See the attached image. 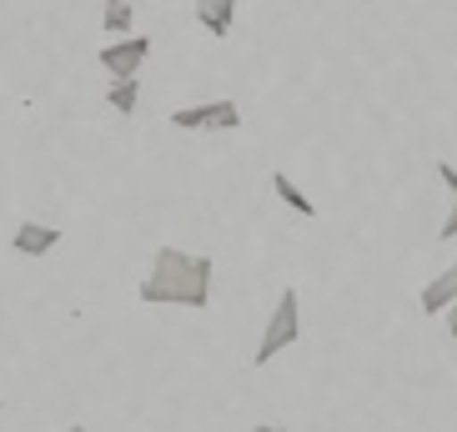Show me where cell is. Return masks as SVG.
I'll return each instance as SVG.
<instances>
[{
	"mask_svg": "<svg viewBox=\"0 0 457 432\" xmlns=\"http://www.w3.org/2000/svg\"><path fill=\"white\" fill-rule=\"evenodd\" d=\"M136 101H141V76H121V81H111L106 106L116 111V116H136Z\"/></svg>",
	"mask_w": 457,
	"mask_h": 432,
	"instance_id": "obj_9",
	"label": "cell"
},
{
	"mask_svg": "<svg viewBox=\"0 0 457 432\" xmlns=\"http://www.w3.org/2000/svg\"><path fill=\"white\" fill-rule=\"evenodd\" d=\"M55 246H61V227H46V221H21L11 231L15 257H51Z\"/></svg>",
	"mask_w": 457,
	"mask_h": 432,
	"instance_id": "obj_5",
	"label": "cell"
},
{
	"mask_svg": "<svg viewBox=\"0 0 457 432\" xmlns=\"http://www.w3.org/2000/svg\"><path fill=\"white\" fill-rule=\"evenodd\" d=\"M296 337H302V302H296V287H282V297H277V307H271L267 317V332H262V342H256V367H267L271 357H282L287 347H296Z\"/></svg>",
	"mask_w": 457,
	"mask_h": 432,
	"instance_id": "obj_2",
	"label": "cell"
},
{
	"mask_svg": "<svg viewBox=\"0 0 457 432\" xmlns=\"http://www.w3.org/2000/svg\"><path fill=\"white\" fill-rule=\"evenodd\" d=\"M55 432H91V428H81V422H71V428H55Z\"/></svg>",
	"mask_w": 457,
	"mask_h": 432,
	"instance_id": "obj_14",
	"label": "cell"
},
{
	"mask_svg": "<svg viewBox=\"0 0 457 432\" xmlns=\"http://www.w3.org/2000/svg\"><path fill=\"white\" fill-rule=\"evenodd\" d=\"M101 30H106V36H131V30H136V5H126V0H106V11H101Z\"/></svg>",
	"mask_w": 457,
	"mask_h": 432,
	"instance_id": "obj_10",
	"label": "cell"
},
{
	"mask_svg": "<svg viewBox=\"0 0 457 432\" xmlns=\"http://www.w3.org/2000/svg\"><path fill=\"white\" fill-rule=\"evenodd\" d=\"M437 176H443L447 191H457V166H453V162H437Z\"/></svg>",
	"mask_w": 457,
	"mask_h": 432,
	"instance_id": "obj_12",
	"label": "cell"
},
{
	"mask_svg": "<svg viewBox=\"0 0 457 432\" xmlns=\"http://www.w3.org/2000/svg\"><path fill=\"white\" fill-rule=\"evenodd\" d=\"M271 191H277V196H282V206H292L296 216H307V221L317 216V202H312V196H307L302 187H296V181H292L287 171H271Z\"/></svg>",
	"mask_w": 457,
	"mask_h": 432,
	"instance_id": "obj_8",
	"label": "cell"
},
{
	"mask_svg": "<svg viewBox=\"0 0 457 432\" xmlns=\"http://www.w3.org/2000/svg\"><path fill=\"white\" fill-rule=\"evenodd\" d=\"M126 5H151V0H126Z\"/></svg>",
	"mask_w": 457,
	"mask_h": 432,
	"instance_id": "obj_16",
	"label": "cell"
},
{
	"mask_svg": "<svg viewBox=\"0 0 457 432\" xmlns=\"http://www.w3.org/2000/svg\"><path fill=\"white\" fill-rule=\"evenodd\" d=\"M443 317H447V332H453V342H457V302H453V307L443 312Z\"/></svg>",
	"mask_w": 457,
	"mask_h": 432,
	"instance_id": "obj_13",
	"label": "cell"
},
{
	"mask_svg": "<svg viewBox=\"0 0 457 432\" xmlns=\"http://www.w3.org/2000/svg\"><path fill=\"white\" fill-rule=\"evenodd\" d=\"M453 302H457V262H453V267H443L428 287H422V312H428V317H443Z\"/></svg>",
	"mask_w": 457,
	"mask_h": 432,
	"instance_id": "obj_7",
	"label": "cell"
},
{
	"mask_svg": "<svg viewBox=\"0 0 457 432\" xmlns=\"http://www.w3.org/2000/svg\"><path fill=\"white\" fill-rule=\"evenodd\" d=\"M437 242H457V191H453V206H447L443 227H437Z\"/></svg>",
	"mask_w": 457,
	"mask_h": 432,
	"instance_id": "obj_11",
	"label": "cell"
},
{
	"mask_svg": "<svg viewBox=\"0 0 457 432\" xmlns=\"http://www.w3.org/2000/svg\"><path fill=\"white\" fill-rule=\"evenodd\" d=\"M252 432H287V428H267V422H256V428Z\"/></svg>",
	"mask_w": 457,
	"mask_h": 432,
	"instance_id": "obj_15",
	"label": "cell"
},
{
	"mask_svg": "<svg viewBox=\"0 0 457 432\" xmlns=\"http://www.w3.org/2000/svg\"><path fill=\"white\" fill-rule=\"evenodd\" d=\"M196 26L216 41H227L237 26V0H196Z\"/></svg>",
	"mask_w": 457,
	"mask_h": 432,
	"instance_id": "obj_6",
	"label": "cell"
},
{
	"mask_svg": "<svg viewBox=\"0 0 457 432\" xmlns=\"http://www.w3.org/2000/svg\"><path fill=\"white\" fill-rule=\"evenodd\" d=\"M151 55V36H121V41H111L96 51V61H101V71H106L111 81H121V76H141V66H146Z\"/></svg>",
	"mask_w": 457,
	"mask_h": 432,
	"instance_id": "obj_4",
	"label": "cell"
},
{
	"mask_svg": "<svg viewBox=\"0 0 457 432\" xmlns=\"http://www.w3.org/2000/svg\"><path fill=\"white\" fill-rule=\"evenodd\" d=\"M176 131H237L242 126V106L231 96H216V101H196V106H176L171 111Z\"/></svg>",
	"mask_w": 457,
	"mask_h": 432,
	"instance_id": "obj_3",
	"label": "cell"
},
{
	"mask_svg": "<svg viewBox=\"0 0 457 432\" xmlns=\"http://www.w3.org/2000/svg\"><path fill=\"white\" fill-rule=\"evenodd\" d=\"M212 277H216V262L212 257H202V252H181V246H156L151 271L141 277L136 297L146 302V307L206 312V307H212Z\"/></svg>",
	"mask_w": 457,
	"mask_h": 432,
	"instance_id": "obj_1",
	"label": "cell"
}]
</instances>
